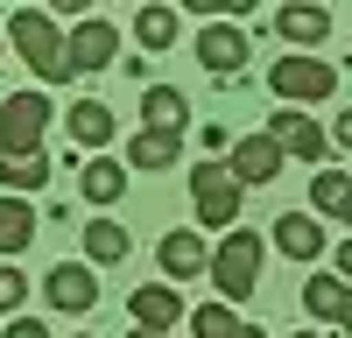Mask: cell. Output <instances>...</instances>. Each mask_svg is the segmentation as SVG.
Here are the masks:
<instances>
[{"label": "cell", "instance_id": "7c38bea8", "mask_svg": "<svg viewBox=\"0 0 352 338\" xmlns=\"http://www.w3.org/2000/svg\"><path fill=\"white\" fill-rule=\"evenodd\" d=\"M127 310H134V324H141V331L169 338V331H176V317H184V296H176L169 282H148V289H134V296H127Z\"/></svg>", "mask_w": 352, "mask_h": 338}, {"label": "cell", "instance_id": "52a82bcc", "mask_svg": "<svg viewBox=\"0 0 352 338\" xmlns=\"http://www.w3.org/2000/svg\"><path fill=\"white\" fill-rule=\"evenodd\" d=\"M247 56H254V49H247V28H240V21H204V28H197V64L212 71V78H232Z\"/></svg>", "mask_w": 352, "mask_h": 338}, {"label": "cell", "instance_id": "7a4b0ae2", "mask_svg": "<svg viewBox=\"0 0 352 338\" xmlns=\"http://www.w3.org/2000/svg\"><path fill=\"white\" fill-rule=\"evenodd\" d=\"M261 261H268V240H261L254 225H232L212 247V289L219 296H254L261 289Z\"/></svg>", "mask_w": 352, "mask_h": 338}, {"label": "cell", "instance_id": "ac0fdd59", "mask_svg": "<svg viewBox=\"0 0 352 338\" xmlns=\"http://www.w3.org/2000/svg\"><path fill=\"white\" fill-rule=\"evenodd\" d=\"M78 190H85V205H113V197L127 190V162H113V155H92L78 169Z\"/></svg>", "mask_w": 352, "mask_h": 338}, {"label": "cell", "instance_id": "f1b7e54d", "mask_svg": "<svg viewBox=\"0 0 352 338\" xmlns=\"http://www.w3.org/2000/svg\"><path fill=\"white\" fill-rule=\"evenodd\" d=\"M331 261H338V282H352V240H338V254H331Z\"/></svg>", "mask_w": 352, "mask_h": 338}, {"label": "cell", "instance_id": "44dd1931", "mask_svg": "<svg viewBox=\"0 0 352 338\" xmlns=\"http://www.w3.org/2000/svg\"><path fill=\"white\" fill-rule=\"evenodd\" d=\"M71 141H78V148H106V141H113V106L78 99L71 106Z\"/></svg>", "mask_w": 352, "mask_h": 338}, {"label": "cell", "instance_id": "30bf717a", "mask_svg": "<svg viewBox=\"0 0 352 338\" xmlns=\"http://www.w3.org/2000/svg\"><path fill=\"white\" fill-rule=\"evenodd\" d=\"M282 162H289V155L275 148L268 134H247V141H232V162H226V169H232V183H240V190H254V183H275Z\"/></svg>", "mask_w": 352, "mask_h": 338}, {"label": "cell", "instance_id": "4316f807", "mask_svg": "<svg viewBox=\"0 0 352 338\" xmlns=\"http://www.w3.org/2000/svg\"><path fill=\"white\" fill-rule=\"evenodd\" d=\"M0 338H50L36 317H8V324H0Z\"/></svg>", "mask_w": 352, "mask_h": 338}, {"label": "cell", "instance_id": "603a6c76", "mask_svg": "<svg viewBox=\"0 0 352 338\" xmlns=\"http://www.w3.org/2000/svg\"><path fill=\"white\" fill-rule=\"evenodd\" d=\"M176 28H184V14H176V8H141V14H134V43L155 56V49L176 43Z\"/></svg>", "mask_w": 352, "mask_h": 338}, {"label": "cell", "instance_id": "836d02e7", "mask_svg": "<svg viewBox=\"0 0 352 338\" xmlns=\"http://www.w3.org/2000/svg\"><path fill=\"white\" fill-rule=\"evenodd\" d=\"M134 338H155V331H134Z\"/></svg>", "mask_w": 352, "mask_h": 338}, {"label": "cell", "instance_id": "8fae6325", "mask_svg": "<svg viewBox=\"0 0 352 338\" xmlns=\"http://www.w3.org/2000/svg\"><path fill=\"white\" fill-rule=\"evenodd\" d=\"M155 261H162V275H169V282H197V275H212V247H204L190 225H176V233H162Z\"/></svg>", "mask_w": 352, "mask_h": 338}, {"label": "cell", "instance_id": "9a60e30c", "mask_svg": "<svg viewBox=\"0 0 352 338\" xmlns=\"http://www.w3.org/2000/svg\"><path fill=\"white\" fill-rule=\"evenodd\" d=\"M127 254H134V233L120 218H92L85 225V268H120Z\"/></svg>", "mask_w": 352, "mask_h": 338}, {"label": "cell", "instance_id": "7402d4cb", "mask_svg": "<svg viewBox=\"0 0 352 338\" xmlns=\"http://www.w3.org/2000/svg\"><path fill=\"white\" fill-rule=\"evenodd\" d=\"M0 183H8V197H28L50 183V155H0Z\"/></svg>", "mask_w": 352, "mask_h": 338}, {"label": "cell", "instance_id": "6da1fadb", "mask_svg": "<svg viewBox=\"0 0 352 338\" xmlns=\"http://www.w3.org/2000/svg\"><path fill=\"white\" fill-rule=\"evenodd\" d=\"M8 43H14V56L28 71H36L43 84H64L71 78V49H64V28H56L43 8H21L14 21H8Z\"/></svg>", "mask_w": 352, "mask_h": 338}, {"label": "cell", "instance_id": "83f0119b", "mask_svg": "<svg viewBox=\"0 0 352 338\" xmlns=\"http://www.w3.org/2000/svg\"><path fill=\"white\" fill-rule=\"evenodd\" d=\"M331 148H345V155H352V113H338V127H331Z\"/></svg>", "mask_w": 352, "mask_h": 338}, {"label": "cell", "instance_id": "4dcf8cb0", "mask_svg": "<svg viewBox=\"0 0 352 338\" xmlns=\"http://www.w3.org/2000/svg\"><path fill=\"white\" fill-rule=\"evenodd\" d=\"M338 331H345V338H352V303H345V317H338Z\"/></svg>", "mask_w": 352, "mask_h": 338}, {"label": "cell", "instance_id": "e0dca14e", "mask_svg": "<svg viewBox=\"0 0 352 338\" xmlns=\"http://www.w3.org/2000/svg\"><path fill=\"white\" fill-rule=\"evenodd\" d=\"M184 162V134H162V127H141L127 141V169H176Z\"/></svg>", "mask_w": 352, "mask_h": 338}, {"label": "cell", "instance_id": "ffe728a7", "mask_svg": "<svg viewBox=\"0 0 352 338\" xmlns=\"http://www.w3.org/2000/svg\"><path fill=\"white\" fill-rule=\"evenodd\" d=\"M345 303H352V282H338V275H310V282H303V310H310V317L338 324Z\"/></svg>", "mask_w": 352, "mask_h": 338}, {"label": "cell", "instance_id": "f546056e", "mask_svg": "<svg viewBox=\"0 0 352 338\" xmlns=\"http://www.w3.org/2000/svg\"><path fill=\"white\" fill-rule=\"evenodd\" d=\"M232 338H268V331H261V324H240V331H232Z\"/></svg>", "mask_w": 352, "mask_h": 338}, {"label": "cell", "instance_id": "d4e9b609", "mask_svg": "<svg viewBox=\"0 0 352 338\" xmlns=\"http://www.w3.org/2000/svg\"><path fill=\"white\" fill-rule=\"evenodd\" d=\"M190 331H197V338H232L240 317H232L226 303H204V310H190Z\"/></svg>", "mask_w": 352, "mask_h": 338}, {"label": "cell", "instance_id": "cb8c5ba5", "mask_svg": "<svg viewBox=\"0 0 352 338\" xmlns=\"http://www.w3.org/2000/svg\"><path fill=\"white\" fill-rule=\"evenodd\" d=\"M345 197H352V177H345V169H317V177H310V205L317 212H345Z\"/></svg>", "mask_w": 352, "mask_h": 338}, {"label": "cell", "instance_id": "d6a6232c", "mask_svg": "<svg viewBox=\"0 0 352 338\" xmlns=\"http://www.w3.org/2000/svg\"><path fill=\"white\" fill-rule=\"evenodd\" d=\"M296 338H324V331H296Z\"/></svg>", "mask_w": 352, "mask_h": 338}, {"label": "cell", "instance_id": "5b68a950", "mask_svg": "<svg viewBox=\"0 0 352 338\" xmlns=\"http://www.w3.org/2000/svg\"><path fill=\"white\" fill-rule=\"evenodd\" d=\"M190 197H197V225H226L232 233V218H240V183H232V169L226 162H197L190 169Z\"/></svg>", "mask_w": 352, "mask_h": 338}, {"label": "cell", "instance_id": "8992f818", "mask_svg": "<svg viewBox=\"0 0 352 338\" xmlns=\"http://www.w3.org/2000/svg\"><path fill=\"white\" fill-rule=\"evenodd\" d=\"M268 141L282 155H296V162H310V169H324V155H331V141H324V127L310 120V113H268Z\"/></svg>", "mask_w": 352, "mask_h": 338}, {"label": "cell", "instance_id": "5bb4252c", "mask_svg": "<svg viewBox=\"0 0 352 338\" xmlns=\"http://www.w3.org/2000/svg\"><path fill=\"white\" fill-rule=\"evenodd\" d=\"M36 233H43L36 205H28V197H0V261H21Z\"/></svg>", "mask_w": 352, "mask_h": 338}, {"label": "cell", "instance_id": "3957f363", "mask_svg": "<svg viewBox=\"0 0 352 338\" xmlns=\"http://www.w3.org/2000/svg\"><path fill=\"white\" fill-rule=\"evenodd\" d=\"M268 92H275L282 106H324V99L338 92V71L324 64V56H275Z\"/></svg>", "mask_w": 352, "mask_h": 338}, {"label": "cell", "instance_id": "277c9868", "mask_svg": "<svg viewBox=\"0 0 352 338\" xmlns=\"http://www.w3.org/2000/svg\"><path fill=\"white\" fill-rule=\"evenodd\" d=\"M43 127H50V99L43 92L0 99V155H43Z\"/></svg>", "mask_w": 352, "mask_h": 338}, {"label": "cell", "instance_id": "d6986e66", "mask_svg": "<svg viewBox=\"0 0 352 338\" xmlns=\"http://www.w3.org/2000/svg\"><path fill=\"white\" fill-rule=\"evenodd\" d=\"M141 120H148V127H162V134H184L190 99L176 92V84H148V92H141Z\"/></svg>", "mask_w": 352, "mask_h": 338}, {"label": "cell", "instance_id": "9c48e42d", "mask_svg": "<svg viewBox=\"0 0 352 338\" xmlns=\"http://www.w3.org/2000/svg\"><path fill=\"white\" fill-rule=\"evenodd\" d=\"M43 296L64 310V317H85V310L99 303V275L85 268V261H56V268L43 275Z\"/></svg>", "mask_w": 352, "mask_h": 338}, {"label": "cell", "instance_id": "ba28073f", "mask_svg": "<svg viewBox=\"0 0 352 338\" xmlns=\"http://www.w3.org/2000/svg\"><path fill=\"white\" fill-rule=\"evenodd\" d=\"M64 49H71V71H106L113 56H120V28H113L106 14H85L64 36Z\"/></svg>", "mask_w": 352, "mask_h": 338}, {"label": "cell", "instance_id": "1f68e13d", "mask_svg": "<svg viewBox=\"0 0 352 338\" xmlns=\"http://www.w3.org/2000/svg\"><path fill=\"white\" fill-rule=\"evenodd\" d=\"M338 218H345V225H352V197H345V212H338Z\"/></svg>", "mask_w": 352, "mask_h": 338}, {"label": "cell", "instance_id": "2e32d148", "mask_svg": "<svg viewBox=\"0 0 352 338\" xmlns=\"http://www.w3.org/2000/svg\"><path fill=\"white\" fill-rule=\"evenodd\" d=\"M275 247L289 254V261H324V225H317L310 212H282L275 218Z\"/></svg>", "mask_w": 352, "mask_h": 338}, {"label": "cell", "instance_id": "484cf974", "mask_svg": "<svg viewBox=\"0 0 352 338\" xmlns=\"http://www.w3.org/2000/svg\"><path fill=\"white\" fill-rule=\"evenodd\" d=\"M21 296H28L21 261H0V317H14V310H21Z\"/></svg>", "mask_w": 352, "mask_h": 338}, {"label": "cell", "instance_id": "4fadbf2b", "mask_svg": "<svg viewBox=\"0 0 352 338\" xmlns=\"http://www.w3.org/2000/svg\"><path fill=\"white\" fill-rule=\"evenodd\" d=\"M275 28H282V43L296 49V56H310L317 43L331 36V14H324V8H310V0H289V8L275 14Z\"/></svg>", "mask_w": 352, "mask_h": 338}]
</instances>
